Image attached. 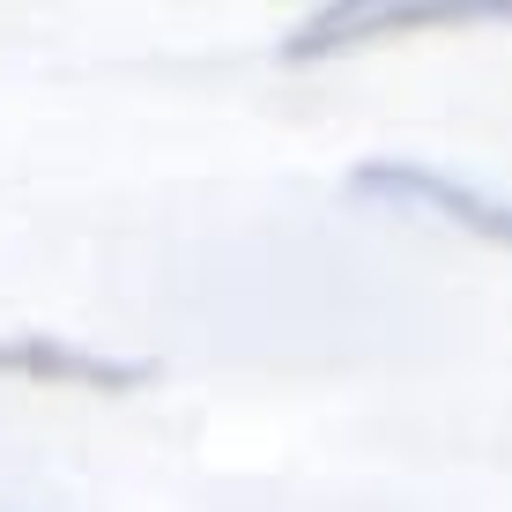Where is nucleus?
<instances>
[{"label":"nucleus","instance_id":"nucleus-1","mask_svg":"<svg viewBox=\"0 0 512 512\" xmlns=\"http://www.w3.org/2000/svg\"><path fill=\"white\" fill-rule=\"evenodd\" d=\"M512 23V0H334L282 30V60H342V52L409 38V30H490Z\"/></svg>","mask_w":512,"mask_h":512},{"label":"nucleus","instance_id":"nucleus-2","mask_svg":"<svg viewBox=\"0 0 512 512\" xmlns=\"http://www.w3.org/2000/svg\"><path fill=\"white\" fill-rule=\"evenodd\" d=\"M349 193H357V201H386V208H423V216L453 223V231H468L483 245H512V201L453 179V171H438V164L364 156V164H349Z\"/></svg>","mask_w":512,"mask_h":512},{"label":"nucleus","instance_id":"nucleus-3","mask_svg":"<svg viewBox=\"0 0 512 512\" xmlns=\"http://www.w3.org/2000/svg\"><path fill=\"white\" fill-rule=\"evenodd\" d=\"M156 357H112L90 342H60V334H0V379L30 386H75V394H134L156 386Z\"/></svg>","mask_w":512,"mask_h":512}]
</instances>
